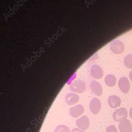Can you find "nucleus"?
<instances>
[{"instance_id":"obj_1","label":"nucleus","mask_w":132,"mask_h":132,"mask_svg":"<svg viewBox=\"0 0 132 132\" xmlns=\"http://www.w3.org/2000/svg\"><path fill=\"white\" fill-rule=\"evenodd\" d=\"M128 112L124 108H121L116 110L113 114V117L116 122H121L127 118Z\"/></svg>"},{"instance_id":"obj_2","label":"nucleus","mask_w":132,"mask_h":132,"mask_svg":"<svg viewBox=\"0 0 132 132\" xmlns=\"http://www.w3.org/2000/svg\"><path fill=\"white\" fill-rule=\"evenodd\" d=\"M70 89L72 92L82 93L86 90V85L83 81L80 80H77L71 85Z\"/></svg>"},{"instance_id":"obj_3","label":"nucleus","mask_w":132,"mask_h":132,"mask_svg":"<svg viewBox=\"0 0 132 132\" xmlns=\"http://www.w3.org/2000/svg\"><path fill=\"white\" fill-rule=\"evenodd\" d=\"M112 52L115 54H120L124 51L123 43L119 40H116L112 42L110 46Z\"/></svg>"},{"instance_id":"obj_4","label":"nucleus","mask_w":132,"mask_h":132,"mask_svg":"<svg viewBox=\"0 0 132 132\" xmlns=\"http://www.w3.org/2000/svg\"><path fill=\"white\" fill-rule=\"evenodd\" d=\"M89 108L93 114L94 115L98 114L101 108V103L100 100L96 98H93L89 104Z\"/></svg>"},{"instance_id":"obj_5","label":"nucleus","mask_w":132,"mask_h":132,"mask_svg":"<svg viewBox=\"0 0 132 132\" xmlns=\"http://www.w3.org/2000/svg\"><path fill=\"white\" fill-rule=\"evenodd\" d=\"M118 85L120 90L123 93L127 94L129 92L130 88V83L127 78L123 77L120 78L119 80Z\"/></svg>"},{"instance_id":"obj_6","label":"nucleus","mask_w":132,"mask_h":132,"mask_svg":"<svg viewBox=\"0 0 132 132\" xmlns=\"http://www.w3.org/2000/svg\"><path fill=\"white\" fill-rule=\"evenodd\" d=\"M90 75L92 77L95 79H101L104 76V72L101 67L96 65L91 66L90 68Z\"/></svg>"},{"instance_id":"obj_7","label":"nucleus","mask_w":132,"mask_h":132,"mask_svg":"<svg viewBox=\"0 0 132 132\" xmlns=\"http://www.w3.org/2000/svg\"><path fill=\"white\" fill-rule=\"evenodd\" d=\"M76 124L79 129L82 130H86L88 129L90 125V121L87 116H82V117L76 120Z\"/></svg>"},{"instance_id":"obj_8","label":"nucleus","mask_w":132,"mask_h":132,"mask_svg":"<svg viewBox=\"0 0 132 132\" xmlns=\"http://www.w3.org/2000/svg\"><path fill=\"white\" fill-rule=\"evenodd\" d=\"M84 111L85 110L83 106L81 104H78L70 109V114L71 117L77 118L82 115Z\"/></svg>"},{"instance_id":"obj_9","label":"nucleus","mask_w":132,"mask_h":132,"mask_svg":"<svg viewBox=\"0 0 132 132\" xmlns=\"http://www.w3.org/2000/svg\"><path fill=\"white\" fill-rule=\"evenodd\" d=\"M90 88L92 92L97 96H100L102 94L103 89L101 84L95 81H92L90 83Z\"/></svg>"},{"instance_id":"obj_10","label":"nucleus","mask_w":132,"mask_h":132,"mask_svg":"<svg viewBox=\"0 0 132 132\" xmlns=\"http://www.w3.org/2000/svg\"><path fill=\"white\" fill-rule=\"evenodd\" d=\"M118 127L120 132H132V124L128 119H125L120 122Z\"/></svg>"},{"instance_id":"obj_11","label":"nucleus","mask_w":132,"mask_h":132,"mask_svg":"<svg viewBox=\"0 0 132 132\" xmlns=\"http://www.w3.org/2000/svg\"><path fill=\"white\" fill-rule=\"evenodd\" d=\"M79 100V97L76 94L70 93L66 95L65 101L69 105H73L77 103Z\"/></svg>"},{"instance_id":"obj_12","label":"nucleus","mask_w":132,"mask_h":132,"mask_svg":"<svg viewBox=\"0 0 132 132\" xmlns=\"http://www.w3.org/2000/svg\"><path fill=\"white\" fill-rule=\"evenodd\" d=\"M121 100L118 96L113 95L108 98V103L111 108H116L119 107L121 104Z\"/></svg>"},{"instance_id":"obj_13","label":"nucleus","mask_w":132,"mask_h":132,"mask_svg":"<svg viewBox=\"0 0 132 132\" xmlns=\"http://www.w3.org/2000/svg\"><path fill=\"white\" fill-rule=\"evenodd\" d=\"M105 84L108 87H114L116 85L117 79L116 77L112 74H108L105 76L104 79Z\"/></svg>"},{"instance_id":"obj_14","label":"nucleus","mask_w":132,"mask_h":132,"mask_svg":"<svg viewBox=\"0 0 132 132\" xmlns=\"http://www.w3.org/2000/svg\"><path fill=\"white\" fill-rule=\"evenodd\" d=\"M125 65L129 69L132 68V54L127 55L124 60Z\"/></svg>"},{"instance_id":"obj_15","label":"nucleus","mask_w":132,"mask_h":132,"mask_svg":"<svg viewBox=\"0 0 132 132\" xmlns=\"http://www.w3.org/2000/svg\"><path fill=\"white\" fill-rule=\"evenodd\" d=\"M54 132H70V130L67 126L60 125L56 128Z\"/></svg>"},{"instance_id":"obj_16","label":"nucleus","mask_w":132,"mask_h":132,"mask_svg":"<svg viewBox=\"0 0 132 132\" xmlns=\"http://www.w3.org/2000/svg\"><path fill=\"white\" fill-rule=\"evenodd\" d=\"M106 132H118L117 128L115 125H111L108 126L106 129Z\"/></svg>"},{"instance_id":"obj_17","label":"nucleus","mask_w":132,"mask_h":132,"mask_svg":"<svg viewBox=\"0 0 132 132\" xmlns=\"http://www.w3.org/2000/svg\"><path fill=\"white\" fill-rule=\"evenodd\" d=\"M71 132H85L84 130L81 129H78V128H75L72 130Z\"/></svg>"},{"instance_id":"obj_18","label":"nucleus","mask_w":132,"mask_h":132,"mask_svg":"<svg viewBox=\"0 0 132 132\" xmlns=\"http://www.w3.org/2000/svg\"><path fill=\"white\" fill-rule=\"evenodd\" d=\"M129 116L130 118L132 119V107L130 108L129 111Z\"/></svg>"},{"instance_id":"obj_19","label":"nucleus","mask_w":132,"mask_h":132,"mask_svg":"<svg viewBox=\"0 0 132 132\" xmlns=\"http://www.w3.org/2000/svg\"><path fill=\"white\" fill-rule=\"evenodd\" d=\"M129 76V78L130 79V80H131V81L132 82V71H131L130 72Z\"/></svg>"}]
</instances>
